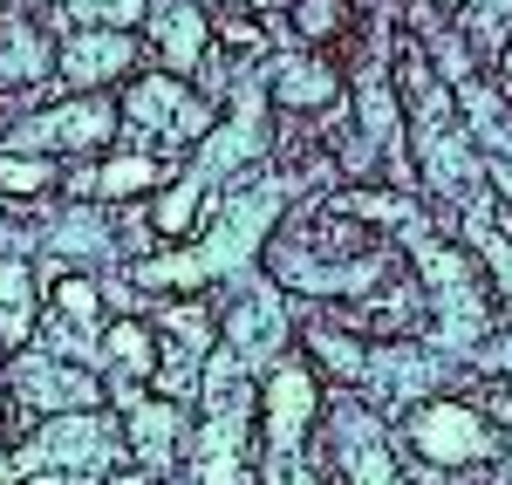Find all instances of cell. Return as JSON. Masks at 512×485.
I'll return each mask as SVG.
<instances>
[{
  "label": "cell",
  "instance_id": "obj_1",
  "mask_svg": "<svg viewBox=\"0 0 512 485\" xmlns=\"http://www.w3.org/2000/svg\"><path fill=\"white\" fill-rule=\"evenodd\" d=\"M403 458H417V465H458V472L465 465H492L499 458V431L465 397H424L403 417Z\"/></svg>",
  "mask_w": 512,
  "mask_h": 485
},
{
  "label": "cell",
  "instance_id": "obj_2",
  "mask_svg": "<svg viewBox=\"0 0 512 485\" xmlns=\"http://www.w3.org/2000/svg\"><path fill=\"white\" fill-rule=\"evenodd\" d=\"M117 123H137L151 144H192V137H205V96H192L185 89V76H164V69H151V76H137L130 89H123V110Z\"/></svg>",
  "mask_w": 512,
  "mask_h": 485
},
{
  "label": "cell",
  "instance_id": "obj_3",
  "mask_svg": "<svg viewBox=\"0 0 512 485\" xmlns=\"http://www.w3.org/2000/svg\"><path fill=\"white\" fill-rule=\"evenodd\" d=\"M315 410H321L315 363L287 356V363L267 376V390H260V438H267V458H294V445H301L308 424H315Z\"/></svg>",
  "mask_w": 512,
  "mask_h": 485
},
{
  "label": "cell",
  "instance_id": "obj_4",
  "mask_svg": "<svg viewBox=\"0 0 512 485\" xmlns=\"http://www.w3.org/2000/svg\"><path fill=\"white\" fill-rule=\"evenodd\" d=\"M117 137V103L110 96H69L55 110H41L35 123H21V144L41 151H103Z\"/></svg>",
  "mask_w": 512,
  "mask_h": 485
},
{
  "label": "cell",
  "instance_id": "obj_5",
  "mask_svg": "<svg viewBox=\"0 0 512 485\" xmlns=\"http://www.w3.org/2000/svg\"><path fill=\"white\" fill-rule=\"evenodd\" d=\"M62 76H69V89L76 96H103L110 82H123L130 69H137V41L130 35H110V28H82L62 55Z\"/></svg>",
  "mask_w": 512,
  "mask_h": 485
},
{
  "label": "cell",
  "instance_id": "obj_6",
  "mask_svg": "<svg viewBox=\"0 0 512 485\" xmlns=\"http://www.w3.org/2000/svg\"><path fill=\"white\" fill-rule=\"evenodd\" d=\"M14 390L21 404L48 410V417H76V410H96V376L55 363V356H14Z\"/></svg>",
  "mask_w": 512,
  "mask_h": 485
},
{
  "label": "cell",
  "instance_id": "obj_7",
  "mask_svg": "<svg viewBox=\"0 0 512 485\" xmlns=\"http://www.w3.org/2000/svg\"><path fill=\"white\" fill-rule=\"evenodd\" d=\"M103 451H110V417L76 410V417H48L41 445H28L14 465H21V472H28V465H89V458H103Z\"/></svg>",
  "mask_w": 512,
  "mask_h": 485
},
{
  "label": "cell",
  "instance_id": "obj_8",
  "mask_svg": "<svg viewBox=\"0 0 512 485\" xmlns=\"http://www.w3.org/2000/svg\"><path fill=\"white\" fill-rule=\"evenodd\" d=\"M171 185V171H164L158 151H117V158H103L96 171H76L69 178V192H89V199H144V192H164Z\"/></svg>",
  "mask_w": 512,
  "mask_h": 485
},
{
  "label": "cell",
  "instance_id": "obj_9",
  "mask_svg": "<svg viewBox=\"0 0 512 485\" xmlns=\"http://www.w3.org/2000/svg\"><path fill=\"white\" fill-rule=\"evenodd\" d=\"M55 69V48L28 14H0V89H21Z\"/></svg>",
  "mask_w": 512,
  "mask_h": 485
},
{
  "label": "cell",
  "instance_id": "obj_10",
  "mask_svg": "<svg viewBox=\"0 0 512 485\" xmlns=\"http://www.w3.org/2000/svg\"><path fill=\"white\" fill-rule=\"evenodd\" d=\"M151 35H158L164 76H192V62L205 55V14H198L192 0H164V14L151 21Z\"/></svg>",
  "mask_w": 512,
  "mask_h": 485
},
{
  "label": "cell",
  "instance_id": "obj_11",
  "mask_svg": "<svg viewBox=\"0 0 512 485\" xmlns=\"http://www.w3.org/2000/svg\"><path fill=\"white\" fill-rule=\"evenodd\" d=\"M274 96H280V110L321 117V110H335V96H342V76H335L328 62H287V69L274 76Z\"/></svg>",
  "mask_w": 512,
  "mask_h": 485
},
{
  "label": "cell",
  "instance_id": "obj_12",
  "mask_svg": "<svg viewBox=\"0 0 512 485\" xmlns=\"http://www.w3.org/2000/svg\"><path fill=\"white\" fill-rule=\"evenodd\" d=\"M35 342V274L28 260H0V349Z\"/></svg>",
  "mask_w": 512,
  "mask_h": 485
},
{
  "label": "cell",
  "instance_id": "obj_13",
  "mask_svg": "<svg viewBox=\"0 0 512 485\" xmlns=\"http://www.w3.org/2000/svg\"><path fill=\"white\" fill-rule=\"evenodd\" d=\"M103 356H110L123 376L151 383V376H158V335H151V322H110L103 328Z\"/></svg>",
  "mask_w": 512,
  "mask_h": 485
},
{
  "label": "cell",
  "instance_id": "obj_14",
  "mask_svg": "<svg viewBox=\"0 0 512 485\" xmlns=\"http://www.w3.org/2000/svg\"><path fill=\"white\" fill-rule=\"evenodd\" d=\"M62 185L55 158H35V151H0V199H48Z\"/></svg>",
  "mask_w": 512,
  "mask_h": 485
},
{
  "label": "cell",
  "instance_id": "obj_15",
  "mask_svg": "<svg viewBox=\"0 0 512 485\" xmlns=\"http://www.w3.org/2000/svg\"><path fill=\"white\" fill-rule=\"evenodd\" d=\"M171 438H178V410L137 397V404H130V445H144V458L164 465V458H171Z\"/></svg>",
  "mask_w": 512,
  "mask_h": 485
},
{
  "label": "cell",
  "instance_id": "obj_16",
  "mask_svg": "<svg viewBox=\"0 0 512 485\" xmlns=\"http://www.w3.org/2000/svg\"><path fill=\"white\" fill-rule=\"evenodd\" d=\"M294 7V28H301V41H342L349 35V0H287Z\"/></svg>",
  "mask_w": 512,
  "mask_h": 485
},
{
  "label": "cell",
  "instance_id": "obj_17",
  "mask_svg": "<svg viewBox=\"0 0 512 485\" xmlns=\"http://www.w3.org/2000/svg\"><path fill=\"white\" fill-rule=\"evenodd\" d=\"M158 322L171 328V342H185V349H192V363L212 349V308H205V301H192V308H164Z\"/></svg>",
  "mask_w": 512,
  "mask_h": 485
},
{
  "label": "cell",
  "instance_id": "obj_18",
  "mask_svg": "<svg viewBox=\"0 0 512 485\" xmlns=\"http://www.w3.org/2000/svg\"><path fill=\"white\" fill-rule=\"evenodd\" d=\"M198 205H205V199H198V178H192V185H171V192L158 199V233H164V240H185L192 219H198Z\"/></svg>",
  "mask_w": 512,
  "mask_h": 485
},
{
  "label": "cell",
  "instance_id": "obj_19",
  "mask_svg": "<svg viewBox=\"0 0 512 485\" xmlns=\"http://www.w3.org/2000/svg\"><path fill=\"white\" fill-rule=\"evenodd\" d=\"M76 14L89 28H110V35H130L144 21V0H76Z\"/></svg>",
  "mask_w": 512,
  "mask_h": 485
},
{
  "label": "cell",
  "instance_id": "obj_20",
  "mask_svg": "<svg viewBox=\"0 0 512 485\" xmlns=\"http://www.w3.org/2000/svg\"><path fill=\"white\" fill-rule=\"evenodd\" d=\"M55 308H62V322H96V281L89 274H62L55 281Z\"/></svg>",
  "mask_w": 512,
  "mask_h": 485
},
{
  "label": "cell",
  "instance_id": "obj_21",
  "mask_svg": "<svg viewBox=\"0 0 512 485\" xmlns=\"http://www.w3.org/2000/svg\"><path fill=\"white\" fill-rule=\"evenodd\" d=\"M335 212H355V219H403L410 205L396 199V192H369V185H355V192H335Z\"/></svg>",
  "mask_w": 512,
  "mask_h": 485
},
{
  "label": "cell",
  "instance_id": "obj_22",
  "mask_svg": "<svg viewBox=\"0 0 512 485\" xmlns=\"http://www.w3.org/2000/svg\"><path fill=\"white\" fill-rule=\"evenodd\" d=\"M219 41H226V48H246V55H260V48H267V35H260V21H253V14L219 21Z\"/></svg>",
  "mask_w": 512,
  "mask_h": 485
},
{
  "label": "cell",
  "instance_id": "obj_23",
  "mask_svg": "<svg viewBox=\"0 0 512 485\" xmlns=\"http://www.w3.org/2000/svg\"><path fill=\"white\" fill-rule=\"evenodd\" d=\"M492 417H499V424H512V383L499 390V397H492Z\"/></svg>",
  "mask_w": 512,
  "mask_h": 485
},
{
  "label": "cell",
  "instance_id": "obj_24",
  "mask_svg": "<svg viewBox=\"0 0 512 485\" xmlns=\"http://www.w3.org/2000/svg\"><path fill=\"white\" fill-rule=\"evenodd\" d=\"M103 485H151L144 472H117V479H103Z\"/></svg>",
  "mask_w": 512,
  "mask_h": 485
},
{
  "label": "cell",
  "instance_id": "obj_25",
  "mask_svg": "<svg viewBox=\"0 0 512 485\" xmlns=\"http://www.w3.org/2000/svg\"><path fill=\"white\" fill-rule=\"evenodd\" d=\"M246 7H253V14H274V7H287V0H246Z\"/></svg>",
  "mask_w": 512,
  "mask_h": 485
},
{
  "label": "cell",
  "instance_id": "obj_26",
  "mask_svg": "<svg viewBox=\"0 0 512 485\" xmlns=\"http://www.w3.org/2000/svg\"><path fill=\"white\" fill-rule=\"evenodd\" d=\"M287 485H321V479H308V472H294V479H287Z\"/></svg>",
  "mask_w": 512,
  "mask_h": 485
},
{
  "label": "cell",
  "instance_id": "obj_27",
  "mask_svg": "<svg viewBox=\"0 0 512 485\" xmlns=\"http://www.w3.org/2000/svg\"><path fill=\"white\" fill-rule=\"evenodd\" d=\"M506 82H512V41H506Z\"/></svg>",
  "mask_w": 512,
  "mask_h": 485
},
{
  "label": "cell",
  "instance_id": "obj_28",
  "mask_svg": "<svg viewBox=\"0 0 512 485\" xmlns=\"http://www.w3.org/2000/svg\"><path fill=\"white\" fill-rule=\"evenodd\" d=\"M0 438H7V404H0Z\"/></svg>",
  "mask_w": 512,
  "mask_h": 485
},
{
  "label": "cell",
  "instance_id": "obj_29",
  "mask_svg": "<svg viewBox=\"0 0 512 485\" xmlns=\"http://www.w3.org/2000/svg\"><path fill=\"white\" fill-rule=\"evenodd\" d=\"M437 7H465V0H437Z\"/></svg>",
  "mask_w": 512,
  "mask_h": 485
}]
</instances>
